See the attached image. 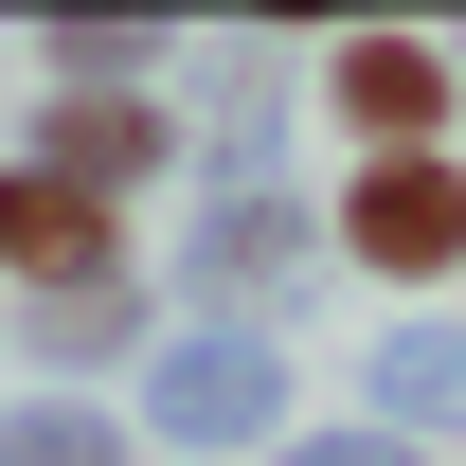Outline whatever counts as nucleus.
Returning a JSON list of instances; mask_svg holds the SVG:
<instances>
[{
  "label": "nucleus",
  "mask_w": 466,
  "mask_h": 466,
  "mask_svg": "<svg viewBox=\"0 0 466 466\" xmlns=\"http://www.w3.org/2000/svg\"><path fill=\"white\" fill-rule=\"evenodd\" d=\"M0 251H36V179H0Z\"/></svg>",
  "instance_id": "5"
},
{
  "label": "nucleus",
  "mask_w": 466,
  "mask_h": 466,
  "mask_svg": "<svg viewBox=\"0 0 466 466\" xmlns=\"http://www.w3.org/2000/svg\"><path fill=\"white\" fill-rule=\"evenodd\" d=\"M305 466H377V449H305Z\"/></svg>",
  "instance_id": "6"
},
{
  "label": "nucleus",
  "mask_w": 466,
  "mask_h": 466,
  "mask_svg": "<svg viewBox=\"0 0 466 466\" xmlns=\"http://www.w3.org/2000/svg\"><path fill=\"white\" fill-rule=\"evenodd\" d=\"M359 251H377V269H449L466 251V179L449 162H377L359 179Z\"/></svg>",
  "instance_id": "1"
},
{
  "label": "nucleus",
  "mask_w": 466,
  "mask_h": 466,
  "mask_svg": "<svg viewBox=\"0 0 466 466\" xmlns=\"http://www.w3.org/2000/svg\"><path fill=\"white\" fill-rule=\"evenodd\" d=\"M162 412H179V431H251V412H269V377H233V359H179V377H162Z\"/></svg>",
  "instance_id": "3"
},
{
  "label": "nucleus",
  "mask_w": 466,
  "mask_h": 466,
  "mask_svg": "<svg viewBox=\"0 0 466 466\" xmlns=\"http://www.w3.org/2000/svg\"><path fill=\"white\" fill-rule=\"evenodd\" d=\"M0 466H108V431H72V412H36V431H0Z\"/></svg>",
  "instance_id": "4"
},
{
  "label": "nucleus",
  "mask_w": 466,
  "mask_h": 466,
  "mask_svg": "<svg viewBox=\"0 0 466 466\" xmlns=\"http://www.w3.org/2000/svg\"><path fill=\"white\" fill-rule=\"evenodd\" d=\"M341 108H359V126H377V144H412V126L449 108V72L412 55V36H359V55H341Z\"/></svg>",
  "instance_id": "2"
}]
</instances>
